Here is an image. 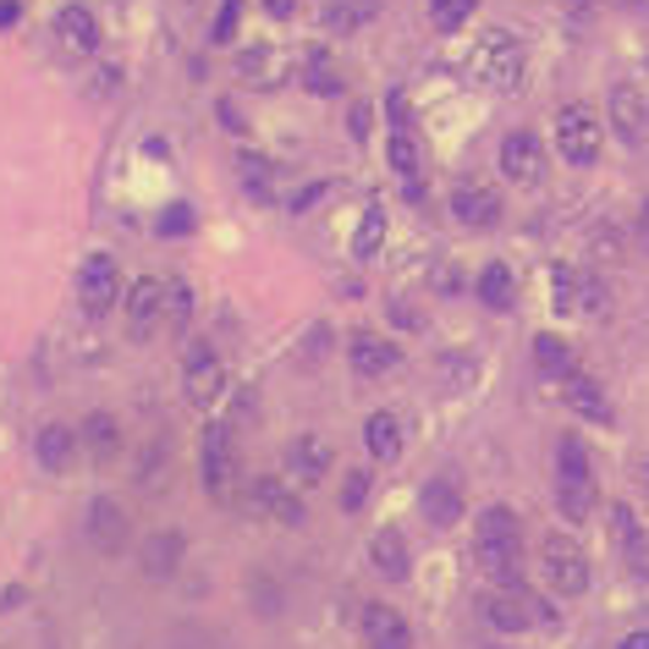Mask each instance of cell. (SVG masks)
I'll return each mask as SVG.
<instances>
[{
	"mask_svg": "<svg viewBox=\"0 0 649 649\" xmlns=\"http://www.w3.org/2000/svg\"><path fill=\"white\" fill-rule=\"evenodd\" d=\"M474 550L479 567L490 572V583H517L523 578V523L512 506H490L474 528Z\"/></svg>",
	"mask_w": 649,
	"mask_h": 649,
	"instance_id": "1",
	"label": "cell"
},
{
	"mask_svg": "<svg viewBox=\"0 0 649 649\" xmlns=\"http://www.w3.org/2000/svg\"><path fill=\"white\" fill-rule=\"evenodd\" d=\"M556 506L567 523H583L594 506V468H589V452L578 446V435L556 441Z\"/></svg>",
	"mask_w": 649,
	"mask_h": 649,
	"instance_id": "2",
	"label": "cell"
},
{
	"mask_svg": "<svg viewBox=\"0 0 649 649\" xmlns=\"http://www.w3.org/2000/svg\"><path fill=\"white\" fill-rule=\"evenodd\" d=\"M523 67H528V56H523L517 34H506V29L485 34L479 50H474V78L485 89H496V94H517L523 89Z\"/></svg>",
	"mask_w": 649,
	"mask_h": 649,
	"instance_id": "3",
	"label": "cell"
},
{
	"mask_svg": "<svg viewBox=\"0 0 649 649\" xmlns=\"http://www.w3.org/2000/svg\"><path fill=\"white\" fill-rule=\"evenodd\" d=\"M485 616H490L496 627H506V633H523V627L545 622L550 611H545V600L517 578V583H490V589H485Z\"/></svg>",
	"mask_w": 649,
	"mask_h": 649,
	"instance_id": "4",
	"label": "cell"
},
{
	"mask_svg": "<svg viewBox=\"0 0 649 649\" xmlns=\"http://www.w3.org/2000/svg\"><path fill=\"white\" fill-rule=\"evenodd\" d=\"M539 567H545V583H550L556 594H583V589H589V556L578 550L572 534H550V539L539 545Z\"/></svg>",
	"mask_w": 649,
	"mask_h": 649,
	"instance_id": "5",
	"label": "cell"
},
{
	"mask_svg": "<svg viewBox=\"0 0 649 649\" xmlns=\"http://www.w3.org/2000/svg\"><path fill=\"white\" fill-rule=\"evenodd\" d=\"M182 386H187V397L198 408H209L226 391V364H220L215 342H187V353H182Z\"/></svg>",
	"mask_w": 649,
	"mask_h": 649,
	"instance_id": "6",
	"label": "cell"
},
{
	"mask_svg": "<svg viewBox=\"0 0 649 649\" xmlns=\"http://www.w3.org/2000/svg\"><path fill=\"white\" fill-rule=\"evenodd\" d=\"M248 506L259 512V517H270V523H281V528H303V517H308V506H303V496L286 485V479H248Z\"/></svg>",
	"mask_w": 649,
	"mask_h": 649,
	"instance_id": "7",
	"label": "cell"
},
{
	"mask_svg": "<svg viewBox=\"0 0 649 649\" xmlns=\"http://www.w3.org/2000/svg\"><path fill=\"white\" fill-rule=\"evenodd\" d=\"M600 144H605V138H600V122H594L589 111H572V105H567V111L556 116V149H561L567 166H594V160H600Z\"/></svg>",
	"mask_w": 649,
	"mask_h": 649,
	"instance_id": "8",
	"label": "cell"
},
{
	"mask_svg": "<svg viewBox=\"0 0 649 649\" xmlns=\"http://www.w3.org/2000/svg\"><path fill=\"white\" fill-rule=\"evenodd\" d=\"M78 303H83V314H94V319L122 303V275H116V259H111V253H94V259L83 264V275H78Z\"/></svg>",
	"mask_w": 649,
	"mask_h": 649,
	"instance_id": "9",
	"label": "cell"
},
{
	"mask_svg": "<svg viewBox=\"0 0 649 649\" xmlns=\"http://www.w3.org/2000/svg\"><path fill=\"white\" fill-rule=\"evenodd\" d=\"M122 308H127V331H133V337L160 331V324H166V281L138 275V281L122 292Z\"/></svg>",
	"mask_w": 649,
	"mask_h": 649,
	"instance_id": "10",
	"label": "cell"
},
{
	"mask_svg": "<svg viewBox=\"0 0 649 649\" xmlns=\"http://www.w3.org/2000/svg\"><path fill=\"white\" fill-rule=\"evenodd\" d=\"M358 633H364V644H369V649H413V627H408V622H402V611H397V605H386V600H369V605H364Z\"/></svg>",
	"mask_w": 649,
	"mask_h": 649,
	"instance_id": "11",
	"label": "cell"
},
{
	"mask_svg": "<svg viewBox=\"0 0 649 649\" xmlns=\"http://www.w3.org/2000/svg\"><path fill=\"white\" fill-rule=\"evenodd\" d=\"M89 539H94V550H105V556L127 550V539H133L127 506L111 501V496H94V501H89Z\"/></svg>",
	"mask_w": 649,
	"mask_h": 649,
	"instance_id": "12",
	"label": "cell"
},
{
	"mask_svg": "<svg viewBox=\"0 0 649 649\" xmlns=\"http://www.w3.org/2000/svg\"><path fill=\"white\" fill-rule=\"evenodd\" d=\"M452 215H457L463 226L485 231V226L501 220V193H496L490 182H457V187H452Z\"/></svg>",
	"mask_w": 649,
	"mask_h": 649,
	"instance_id": "13",
	"label": "cell"
},
{
	"mask_svg": "<svg viewBox=\"0 0 649 649\" xmlns=\"http://www.w3.org/2000/svg\"><path fill=\"white\" fill-rule=\"evenodd\" d=\"M556 308L561 314H605V286L589 270H556Z\"/></svg>",
	"mask_w": 649,
	"mask_h": 649,
	"instance_id": "14",
	"label": "cell"
},
{
	"mask_svg": "<svg viewBox=\"0 0 649 649\" xmlns=\"http://www.w3.org/2000/svg\"><path fill=\"white\" fill-rule=\"evenodd\" d=\"M231 430H204V452H198V474H204V490L215 496V501H226V490H231Z\"/></svg>",
	"mask_w": 649,
	"mask_h": 649,
	"instance_id": "15",
	"label": "cell"
},
{
	"mask_svg": "<svg viewBox=\"0 0 649 649\" xmlns=\"http://www.w3.org/2000/svg\"><path fill=\"white\" fill-rule=\"evenodd\" d=\"M348 358H353V375H358V380H380V375H391V369L402 364V348H391V342L375 337V331H358L353 348H348Z\"/></svg>",
	"mask_w": 649,
	"mask_h": 649,
	"instance_id": "16",
	"label": "cell"
},
{
	"mask_svg": "<svg viewBox=\"0 0 649 649\" xmlns=\"http://www.w3.org/2000/svg\"><path fill=\"white\" fill-rule=\"evenodd\" d=\"M611 545L622 550V567H633L638 578H649V534L627 506H611Z\"/></svg>",
	"mask_w": 649,
	"mask_h": 649,
	"instance_id": "17",
	"label": "cell"
},
{
	"mask_svg": "<svg viewBox=\"0 0 649 649\" xmlns=\"http://www.w3.org/2000/svg\"><path fill=\"white\" fill-rule=\"evenodd\" d=\"M611 127L627 138V144H644L649 138V105L633 83H616L611 89Z\"/></svg>",
	"mask_w": 649,
	"mask_h": 649,
	"instance_id": "18",
	"label": "cell"
},
{
	"mask_svg": "<svg viewBox=\"0 0 649 649\" xmlns=\"http://www.w3.org/2000/svg\"><path fill=\"white\" fill-rule=\"evenodd\" d=\"M182 556H187V539L182 534H171V528H160V534H149L144 545H138V567H144V578H171L177 567H182Z\"/></svg>",
	"mask_w": 649,
	"mask_h": 649,
	"instance_id": "19",
	"label": "cell"
},
{
	"mask_svg": "<svg viewBox=\"0 0 649 649\" xmlns=\"http://www.w3.org/2000/svg\"><path fill=\"white\" fill-rule=\"evenodd\" d=\"M286 474H292L297 485H319L324 474H331V446H324L319 435H297V441L286 446Z\"/></svg>",
	"mask_w": 649,
	"mask_h": 649,
	"instance_id": "20",
	"label": "cell"
},
{
	"mask_svg": "<svg viewBox=\"0 0 649 649\" xmlns=\"http://www.w3.org/2000/svg\"><path fill=\"white\" fill-rule=\"evenodd\" d=\"M501 171H506V182H539V171H545L539 138H534V133H512V138L501 144Z\"/></svg>",
	"mask_w": 649,
	"mask_h": 649,
	"instance_id": "21",
	"label": "cell"
},
{
	"mask_svg": "<svg viewBox=\"0 0 649 649\" xmlns=\"http://www.w3.org/2000/svg\"><path fill=\"white\" fill-rule=\"evenodd\" d=\"M56 39L72 50V56H94L100 50V23L89 7H61L56 12Z\"/></svg>",
	"mask_w": 649,
	"mask_h": 649,
	"instance_id": "22",
	"label": "cell"
},
{
	"mask_svg": "<svg viewBox=\"0 0 649 649\" xmlns=\"http://www.w3.org/2000/svg\"><path fill=\"white\" fill-rule=\"evenodd\" d=\"M34 457H39V468L67 474L72 457H78V430H67V424H45V430L34 435Z\"/></svg>",
	"mask_w": 649,
	"mask_h": 649,
	"instance_id": "23",
	"label": "cell"
},
{
	"mask_svg": "<svg viewBox=\"0 0 649 649\" xmlns=\"http://www.w3.org/2000/svg\"><path fill=\"white\" fill-rule=\"evenodd\" d=\"M419 506H424V523H435V528H452L457 517H463V490H457V479H430L424 485V496H419Z\"/></svg>",
	"mask_w": 649,
	"mask_h": 649,
	"instance_id": "24",
	"label": "cell"
},
{
	"mask_svg": "<svg viewBox=\"0 0 649 649\" xmlns=\"http://www.w3.org/2000/svg\"><path fill=\"white\" fill-rule=\"evenodd\" d=\"M391 166H397V182L419 198V193H424V149H419L413 127H402V133L391 138Z\"/></svg>",
	"mask_w": 649,
	"mask_h": 649,
	"instance_id": "25",
	"label": "cell"
},
{
	"mask_svg": "<svg viewBox=\"0 0 649 649\" xmlns=\"http://www.w3.org/2000/svg\"><path fill=\"white\" fill-rule=\"evenodd\" d=\"M78 446H83L94 463H111V457L122 452V424H116L111 413H89L83 430H78Z\"/></svg>",
	"mask_w": 649,
	"mask_h": 649,
	"instance_id": "26",
	"label": "cell"
},
{
	"mask_svg": "<svg viewBox=\"0 0 649 649\" xmlns=\"http://www.w3.org/2000/svg\"><path fill=\"white\" fill-rule=\"evenodd\" d=\"M369 561H375V572H380V578H408L413 550H408L402 528H380V534L369 539Z\"/></svg>",
	"mask_w": 649,
	"mask_h": 649,
	"instance_id": "27",
	"label": "cell"
},
{
	"mask_svg": "<svg viewBox=\"0 0 649 649\" xmlns=\"http://www.w3.org/2000/svg\"><path fill=\"white\" fill-rule=\"evenodd\" d=\"M567 408L578 413V419H589V424H611V402H605V391L589 380V375H567Z\"/></svg>",
	"mask_w": 649,
	"mask_h": 649,
	"instance_id": "28",
	"label": "cell"
},
{
	"mask_svg": "<svg viewBox=\"0 0 649 649\" xmlns=\"http://www.w3.org/2000/svg\"><path fill=\"white\" fill-rule=\"evenodd\" d=\"M364 446H369L375 463H391V457L402 452V419H397V413H369V424H364Z\"/></svg>",
	"mask_w": 649,
	"mask_h": 649,
	"instance_id": "29",
	"label": "cell"
},
{
	"mask_svg": "<svg viewBox=\"0 0 649 649\" xmlns=\"http://www.w3.org/2000/svg\"><path fill=\"white\" fill-rule=\"evenodd\" d=\"M534 369L567 380V375H572V348H567L561 337H534Z\"/></svg>",
	"mask_w": 649,
	"mask_h": 649,
	"instance_id": "30",
	"label": "cell"
},
{
	"mask_svg": "<svg viewBox=\"0 0 649 649\" xmlns=\"http://www.w3.org/2000/svg\"><path fill=\"white\" fill-rule=\"evenodd\" d=\"M479 297L490 303V308H512V297H517V286H512V270L496 259V264H485V275H479Z\"/></svg>",
	"mask_w": 649,
	"mask_h": 649,
	"instance_id": "31",
	"label": "cell"
},
{
	"mask_svg": "<svg viewBox=\"0 0 649 649\" xmlns=\"http://www.w3.org/2000/svg\"><path fill=\"white\" fill-rule=\"evenodd\" d=\"M386 242V209H364V226L353 237V259H375Z\"/></svg>",
	"mask_w": 649,
	"mask_h": 649,
	"instance_id": "32",
	"label": "cell"
},
{
	"mask_svg": "<svg viewBox=\"0 0 649 649\" xmlns=\"http://www.w3.org/2000/svg\"><path fill=\"white\" fill-rule=\"evenodd\" d=\"M474 7H479V0H430V23H435L441 34H457V29L474 18Z\"/></svg>",
	"mask_w": 649,
	"mask_h": 649,
	"instance_id": "33",
	"label": "cell"
},
{
	"mask_svg": "<svg viewBox=\"0 0 649 649\" xmlns=\"http://www.w3.org/2000/svg\"><path fill=\"white\" fill-rule=\"evenodd\" d=\"M303 89H308V94H342V72L319 56V61L303 67Z\"/></svg>",
	"mask_w": 649,
	"mask_h": 649,
	"instance_id": "34",
	"label": "cell"
},
{
	"mask_svg": "<svg viewBox=\"0 0 649 649\" xmlns=\"http://www.w3.org/2000/svg\"><path fill=\"white\" fill-rule=\"evenodd\" d=\"M187 319H193V292L182 281H166V324H171V331H182Z\"/></svg>",
	"mask_w": 649,
	"mask_h": 649,
	"instance_id": "35",
	"label": "cell"
},
{
	"mask_svg": "<svg viewBox=\"0 0 649 649\" xmlns=\"http://www.w3.org/2000/svg\"><path fill=\"white\" fill-rule=\"evenodd\" d=\"M237 171H242V182H248V193H270V182H275V171H270V160H259V155H242V160H237Z\"/></svg>",
	"mask_w": 649,
	"mask_h": 649,
	"instance_id": "36",
	"label": "cell"
},
{
	"mask_svg": "<svg viewBox=\"0 0 649 649\" xmlns=\"http://www.w3.org/2000/svg\"><path fill=\"white\" fill-rule=\"evenodd\" d=\"M364 501H369V474H348V485H342V506L358 512Z\"/></svg>",
	"mask_w": 649,
	"mask_h": 649,
	"instance_id": "37",
	"label": "cell"
},
{
	"mask_svg": "<svg viewBox=\"0 0 649 649\" xmlns=\"http://www.w3.org/2000/svg\"><path fill=\"white\" fill-rule=\"evenodd\" d=\"M237 18H242V7H237V0H226V7H220V18H215V39H220V45L237 34Z\"/></svg>",
	"mask_w": 649,
	"mask_h": 649,
	"instance_id": "38",
	"label": "cell"
},
{
	"mask_svg": "<svg viewBox=\"0 0 649 649\" xmlns=\"http://www.w3.org/2000/svg\"><path fill=\"white\" fill-rule=\"evenodd\" d=\"M348 133H353V138H369V105H364V100L348 111Z\"/></svg>",
	"mask_w": 649,
	"mask_h": 649,
	"instance_id": "39",
	"label": "cell"
},
{
	"mask_svg": "<svg viewBox=\"0 0 649 649\" xmlns=\"http://www.w3.org/2000/svg\"><path fill=\"white\" fill-rule=\"evenodd\" d=\"M292 7H297V0H264V12H270V18H292Z\"/></svg>",
	"mask_w": 649,
	"mask_h": 649,
	"instance_id": "40",
	"label": "cell"
},
{
	"mask_svg": "<svg viewBox=\"0 0 649 649\" xmlns=\"http://www.w3.org/2000/svg\"><path fill=\"white\" fill-rule=\"evenodd\" d=\"M18 23V7H12V0H0V29H12Z\"/></svg>",
	"mask_w": 649,
	"mask_h": 649,
	"instance_id": "41",
	"label": "cell"
},
{
	"mask_svg": "<svg viewBox=\"0 0 649 649\" xmlns=\"http://www.w3.org/2000/svg\"><path fill=\"white\" fill-rule=\"evenodd\" d=\"M622 649H649V633H627V638H622Z\"/></svg>",
	"mask_w": 649,
	"mask_h": 649,
	"instance_id": "42",
	"label": "cell"
},
{
	"mask_svg": "<svg viewBox=\"0 0 649 649\" xmlns=\"http://www.w3.org/2000/svg\"><path fill=\"white\" fill-rule=\"evenodd\" d=\"M638 226H644V242H649V198H644V209H638Z\"/></svg>",
	"mask_w": 649,
	"mask_h": 649,
	"instance_id": "43",
	"label": "cell"
},
{
	"mask_svg": "<svg viewBox=\"0 0 649 649\" xmlns=\"http://www.w3.org/2000/svg\"><path fill=\"white\" fill-rule=\"evenodd\" d=\"M644 496H649V463H644Z\"/></svg>",
	"mask_w": 649,
	"mask_h": 649,
	"instance_id": "44",
	"label": "cell"
},
{
	"mask_svg": "<svg viewBox=\"0 0 649 649\" xmlns=\"http://www.w3.org/2000/svg\"><path fill=\"white\" fill-rule=\"evenodd\" d=\"M572 7H594V0H572Z\"/></svg>",
	"mask_w": 649,
	"mask_h": 649,
	"instance_id": "45",
	"label": "cell"
},
{
	"mask_svg": "<svg viewBox=\"0 0 649 649\" xmlns=\"http://www.w3.org/2000/svg\"><path fill=\"white\" fill-rule=\"evenodd\" d=\"M644 67H649V56H644Z\"/></svg>",
	"mask_w": 649,
	"mask_h": 649,
	"instance_id": "46",
	"label": "cell"
}]
</instances>
